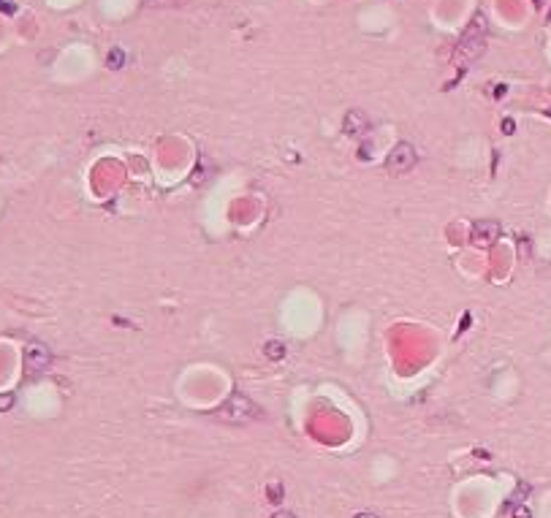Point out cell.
Listing matches in <instances>:
<instances>
[{
    "label": "cell",
    "mask_w": 551,
    "mask_h": 518,
    "mask_svg": "<svg viewBox=\"0 0 551 518\" xmlns=\"http://www.w3.org/2000/svg\"><path fill=\"white\" fill-rule=\"evenodd\" d=\"M483 38H486V19H483V14H475V19L470 22V27L462 35L456 54H459L462 60H475V57L483 52V46H486Z\"/></svg>",
    "instance_id": "cell-1"
},
{
    "label": "cell",
    "mask_w": 551,
    "mask_h": 518,
    "mask_svg": "<svg viewBox=\"0 0 551 518\" xmlns=\"http://www.w3.org/2000/svg\"><path fill=\"white\" fill-rule=\"evenodd\" d=\"M217 415H220L223 420H231V424H244V420H250L253 415H258V412H255V405L247 396H242V393H231V396L217 407Z\"/></svg>",
    "instance_id": "cell-2"
},
{
    "label": "cell",
    "mask_w": 551,
    "mask_h": 518,
    "mask_svg": "<svg viewBox=\"0 0 551 518\" xmlns=\"http://www.w3.org/2000/svg\"><path fill=\"white\" fill-rule=\"evenodd\" d=\"M413 166H415V149L410 144H396L391 149V155L386 158V168L391 171V174H405V171H410Z\"/></svg>",
    "instance_id": "cell-3"
},
{
    "label": "cell",
    "mask_w": 551,
    "mask_h": 518,
    "mask_svg": "<svg viewBox=\"0 0 551 518\" xmlns=\"http://www.w3.org/2000/svg\"><path fill=\"white\" fill-rule=\"evenodd\" d=\"M500 236V225L494 223V220H478V223L472 225V242L478 247H489L497 242Z\"/></svg>",
    "instance_id": "cell-4"
},
{
    "label": "cell",
    "mask_w": 551,
    "mask_h": 518,
    "mask_svg": "<svg viewBox=\"0 0 551 518\" xmlns=\"http://www.w3.org/2000/svg\"><path fill=\"white\" fill-rule=\"evenodd\" d=\"M49 361H52V353L46 350L44 344H38V342L27 344V350H25V363H27V369H30V372L46 369V367H49Z\"/></svg>",
    "instance_id": "cell-5"
},
{
    "label": "cell",
    "mask_w": 551,
    "mask_h": 518,
    "mask_svg": "<svg viewBox=\"0 0 551 518\" xmlns=\"http://www.w3.org/2000/svg\"><path fill=\"white\" fill-rule=\"evenodd\" d=\"M367 128H369L367 114H361L358 109H350V111L345 114V133H348V136H358V133H367Z\"/></svg>",
    "instance_id": "cell-6"
},
{
    "label": "cell",
    "mask_w": 551,
    "mask_h": 518,
    "mask_svg": "<svg viewBox=\"0 0 551 518\" xmlns=\"http://www.w3.org/2000/svg\"><path fill=\"white\" fill-rule=\"evenodd\" d=\"M263 353H266V358H272V361H280L282 356H285V344L280 342V339H269L263 344Z\"/></svg>",
    "instance_id": "cell-7"
},
{
    "label": "cell",
    "mask_w": 551,
    "mask_h": 518,
    "mask_svg": "<svg viewBox=\"0 0 551 518\" xmlns=\"http://www.w3.org/2000/svg\"><path fill=\"white\" fill-rule=\"evenodd\" d=\"M106 63H109V68H111V71L122 68V65H125V52H122V49H111V52H109V57H106Z\"/></svg>",
    "instance_id": "cell-8"
},
{
    "label": "cell",
    "mask_w": 551,
    "mask_h": 518,
    "mask_svg": "<svg viewBox=\"0 0 551 518\" xmlns=\"http://www.w3.org/2000/svg\"><path fill=\"white\" fill-rule=\"evenodd\" d=\"M266 494H269V502H280L282 500V486L280 483H269L266 486Z\"/></svg>",
    "instance_id": "cell-9"
},
{
    "label": "cell",
    "mask_w": 551,
    "mask_h": 518,
    "mask_svg": "<svg viewBox=\"0 0 551 518\" xmlns=\"http://www.w3.org/2000/svg\"><path fill=\"white\" fill-rule=\"evenodd\" d=\"M513 518H532V515H529L527 507H516V510H513Z\"/></svg>",
    "instance_id": "cell-10"
},
{
    "label": "cell",
    "mask_w": 551,
    "mask_h": 518,
    "mask_svg": "<svg viewBox=\"0 0 551 518\" xmlns=\"http://www.w3.org/2000/svg\"><path fill=\"white\" fill-rule=\"evenodd\" d=\"M502 133H513V122L510 120H502Z\"/></svg>",
    "instance_id": "cell-11"
},
{
    "label": "cell",
    "mask_w": 551,
    "mask_h": 518,
    "mask_svg": "<svg viewBox=\"0 0 551 518\" xmlns=\"http://www.w3.org/2000/svg\"><path fill=\"white\" fill-rule=\"evenodd\" d=\"M272 518H293V513H288V510H280V513H274Z\"/></svg>",
    "instance_id": "cell-12"
},
{
    "label": "cell",
    "mask_w": 551,
    "mask_h": 518,
    "mask_svg": "<svg viewBox=\"0 0 551 518\" xmlns=\"http://www.w3.org/2000/svg\"><path fill=\"white\" fill-rule=\"evenodd\" d=\"M11 401H14L11 396H3V399H0V407H8V405H11Z\"/></svg>",
    "instance_id": "cell-13"
},
{
    "label": "cell",
    "mask_w": 551,
    "mask_h": 518,
    "mask_svg": "<svg viewBox=\"0 0 551 518\" xmlns=\"http://www.w3.org/2000/svg\"><path fill=\"white\" fill-rule=\"evenodd\" d=\"M353 518H377V515H375V513H356Z\"/></svg>",
    "instance_id": "cell-14"
}]
</instances>
